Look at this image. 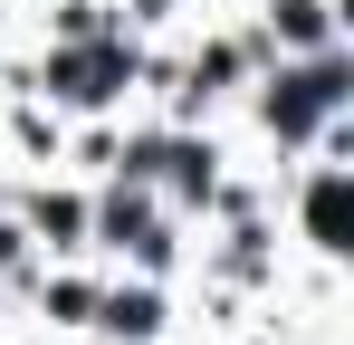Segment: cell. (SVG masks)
Listing matches in <instances>:
<instances>
[{
  "instance_id": "6da1fadb",
  "label": "cell",
  "mask_w": 354,
  "mask_h": 345,
  "mask_svg": "<svg viewBox=\"0 0 354 345\" xmlns=\"http://www.w3.org/2000/svg\"><path fill=\"white\" fill-rule=\"evenodd\" d=\"M58 87H67V96H115V87H124V48H106V57H67Z\"/></svg>"
},
{
  "instance_id": "7a4b0ae2",
  "label": "cell",
  "mask_w": 354,
  "mask_h": 345,
  "mask_svg": "<svg viewBox=\"0 0 354 345\" xmlns=\"http://www.w3.org/2000/svg\"><path fill=\"white\" fill-rule=\"evenodd\" d=\"M306 221H316V240H326V249H345V182H335V172L316 182V202H306Z\"/></svg>"
},
{
  "instance_id": "3957f363",
  "label": "cell",
  "mask_w": 354,
  "mask_h": 345,
  "mask_svg": "<svg viewBox=\"0 0 354 345\" xmlns=\"http://www.w3.org/2000/svg\"><path fill=\"white\" fill-rule=\"evenodd\" d=\"M153 317H163L153 297H115V307H106V326H115V336H153Z\"/></svg>"
}]
</instances>
